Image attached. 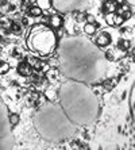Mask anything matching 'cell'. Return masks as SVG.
<instances>
[{"label": "cell", "mask_w": 135, "mask_h": 150, "mask_svg": "<svg viewBox=\"0 0 135 150\" xmlns=\"http://www.w3.org/2000/svg\"><path fill=\"white\" fill-rule=\"evenodd\" d=\"M59 65L69 80L92 84L107 72V58L92 41L84 37H66L58 46Z\"/></svg>", "instance_id": "obj_1"}, {"label": "cell", "mask_w": 135, "mask_h": 150, "mask_svg": "<svg viewBox=\"0 0 135 150\" xmlns=\"http://www.w3.org/2000/svg\"><path fill=\"white\" fill-rule=\"evenodd\" d=\"M61 107L76 126H87L99 115V100L95 92L85 83L68 80L59 88Z\"/></svg>", "instance_id": "obj_2"}, {"label": "cell", "mask_w": 135, "mask_h": 150, "mask_svg": "<svg viewBox=\"0 0 135 150\" xmlns=\"http://www.w3.org/2000/svg\"><path fill=\"white\" fill-rule=\"evenodd\" d=\"M34 126L39 135L49 142L72 138L77 131V126L68 118L59 104L49 103L34 116Z\"/></svg>", "instance_id": "obj_3"}, {"label": "cell", "mask_w": 135, "mask_h": 150, "mask_svg": "<svg viewBox=\"0 0 135 150\" xmlns=\"http://www.w3.org/2000/svg\"><path fill=\"white\" fill-rule=\"evenodd\" d=\"M56 42V35L52 31V28L43 25L34 26L27 37L28 49L38 56H49L54 50Z\"/></svg>", "instance_id": "obj_4"}, {"label": "cell", "mask_w": 135, "mask_h": 150, "mask_svg": "<svg viewBox=\"0 0 135 150\" xmlns=\"http://www.w3.org/2000/svg\"><path fill=\"white\" fill-rule=\"evenodd\" d=\"M89 0H53V6L58 11L62 12H69V11L83 10L87 7Z\"/></svg>", "instance_id": "obj_5"}, {"label": "cell", "mask_w": 135, "mask_h": 150, "mask_svg": "<svg viewBox=\"0 0 135 150\" xmlns=\"http://www.w3.org/2000/svg\"><path fill=\"white\" fill-rule=\"evenodd\" d=\"M7 119H8L7 110H6V107L3 105V103L0 101V139H1V137H3V138H6V139H10L11 141L10 131H7L6 129H1V127H6ZM1 142H3V141H0V149H6L4 143H1Z\"/></svg>", "instance_id": "obj_6"}, {"label": "cell", "mask_w": 135, "mask_h": 150, "mask_svg": "<svg viewBox=\"0 0 135 150\" xmlns=\"http://www.w3.org/2000/svg\"><path fill=\"white\" fill-rule=\"evenodd\" d=\"M96 43H97V45H100V46L108 45V43H110V37H108L105 33H103V34H100L99 37H97Z\"/></svg>", "instance_id": "obj_7"}, {"label": "cell", "mask_w": 135, "mask_h": 150, "mask_svg": "<svg viewBox=\"0 0 135 150\" xmlns=\"http://www.w3.org/2000/svg\"><path fill=\"white\" fill-rule=\"evenodd\" d=\"M61 25H62V19H61L58 15H53L52 19H50V26H52L53 28H58Z\"/></svg>", "instance_id": "obj_8"}, {"label": "cell", "mask_w": 135, "mask_h": 150, "mask_svg": "<svg viewBox=\"0 0 135 150\" xmlns=\"http://www.w3.org/2000/svg\"><path fill=\"white\" fill-rule=\"evenodd\" d=\"M19 73L23 74V76H28V74H30V65L26 62L20 64V65H19Z\"/></svg>", "instance_id": "obj_9"}, {"label": "cell", "mask_w": 135, "mask_h": 150, "mask_svg": "<svg viewBox=\"0 0 135 150\" xmlns=\"http://www.w3.org/2000/svg\"><path fill=\"white\" fill-rule=\"evenodd\" d=\"M38 6L41 10H46L52 6V0H38Z\"/></svg>", "instance_id": "obj_10"}, {"label": "cell", "mask_w": 135, "mask_h": 150, "mask_svg": "<svg viewBox=\"0 0 135 150\" xmlns=\"http://www.w3.org/2000/svg\"><path fill=\"white\" fill-rule=\"evenodd\" d=\"M11 10V6L10 3H7V1H3V3L0 4V14H7L8 11Z\"/></svg>", "instance_id": "obj_11"}, {"label": "cell", "mask_w": 135, "mask_h": 150, "mask_svg": "<svg viewBox=\"0 0 135 150\" xmlns=\"http://www.w3.org/2000/svg\"><path fill=\"white\" fill-rule=\"evenodd\" d=\"M84 30H85V33L87 34H95L96 33V26L92 25V23H88V25H85V27H84Z\"/></svg>", "instance_id": "obj_12"}, {"label": "cell", "mask_w": 135, "mask_h": 150, "mask_svg": "<svg viewBox=\"0 0 135 150\" xmlns=\"http://www.w3.org/2000/svg\"><path fill=\"white\" fill-rule=\"evenodd\" d=\"M10 125L11 126H15V125H18V122H19V116L16 115V114H12V115H10Z\"/></svg>", "instance_id": "obj_13"}, {"label": "cell", "mask_w": 135, "mask_h": 150, "mask_svg": "<svg viewBox=\"0 0 135 150\" xmlns=\"http://www.w3.org/2000/svg\"><path fill=\"white\" fill-rule=\"evenodd\" d=\"M46 98L49 99V100H54V99H56V92L53 91V89H47V91H46Z\"/></svg>", "instance_id": "obj_14"}, {"label": "cell", "mask_w": 135, "mask_h": 150, "mask_svg": "<svg viewBox=\"0 0 135 150\" xmlns=\"http://www.w3.org/2000/svg\"><path fill=\"white\" fill-rule=\"evenodd\" d=\"M30 14L33 15V16H39V15L42 14V10L39 7H35V8H31L30 10Z\"/></svg>", "instance_id": "obj_15"}, {"label": "cell", "mask_w": 135, "mask_h": 150, "mask_svg": "<svg viewBox=\"0 0 135 150\" xmlns=\"http://www.w3.org/2000/svg\"><path fill=\"white\" fill-rule=\"evenodd\" d=\"M11 30H12L14 34H19V33H20V26H19V23H12V25H11Z\"/></svg>", "instance_id": "obj_16"}, {"label": "cell", "mask_w": 135, "mask_h": 150, "mask_svg": "<svg viewBox=\"0 0 135 150\" xmlns=\"http://www.w3.org/2000/svg\"><path fill=\"white\" fill-rule=\"evenodd\" d=\"M8 69H10L8 64H6V62L0 64V74H3V73H6V72H8Z\"/></svg>", "instance_id": "obj_17"}, {"label": "cell", "mask_w": 135, "mask_h": 150, "mask_svg": "<svg viewBox=\"0 0 135 150\" xmlns=\"http://www.w3.org/2000/svg\"><path fill=\"white\" fill-rule=\"evenodd\" d=\"M134 88L131 89V98H130V107H131V112L134 114Z\"/></svg>", "instance_id": "obj_18"}, {"label": "cell", "mask_w": 135, "mask_h": 150, "mask_svg": "<svg viewBox=\"0 0 135 150\" xmlns=\"http://www.w3.org/2000/svg\"><path fill=\"white\" fill-rule=\"evenodd\" d=\"M87 21H88V23H93V22H95V16H92V15H88V16H87Z\"/></svg>", "instance_id": "obj_19"}, {"label": "cell", "mask_w": 135, "mask_h": 150, "mask_svg": "<svg viewBox=\"0 0 135 150\" xmlns=\"http://www.w3.org/2000/svg\"><path fill=\"white\" fill-rule=\"evenodd\" d=\"M134 1H135V0H127V3H128V4H131V6L134 4Z\"/></svg>", "instance_id": "obj_20"}]
</instances>
